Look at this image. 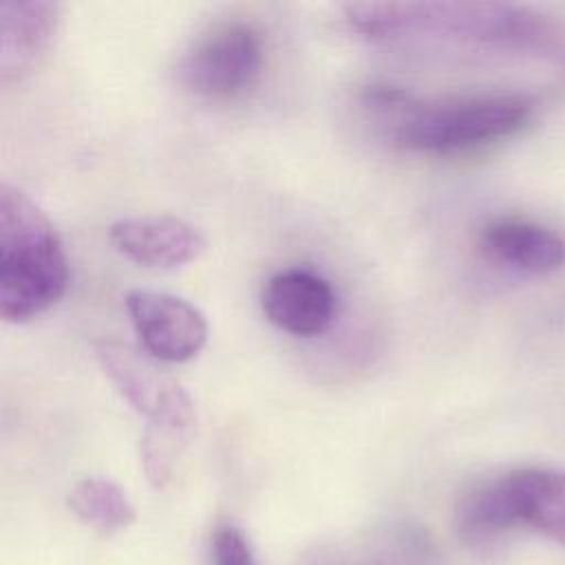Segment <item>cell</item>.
I'll use <instances>...</instances> for the list:
<instances>
[{"mask_svg":"<svg viewBox=\"0 0 565 565\" xmlns=\"http://www.w3.org/2000/svg\"><path fill=\"white\" fill-rule=\"evenodd\" d=\"M353 31L373 42H441L505 51H558L565 33L545 13L508 2H349Z\"/></svg>","mask_w":565,"mask_h":565,"instance_id":"obj_1","label":"cell"},{"mask_svg":"<svg viewBox=\"0 0 565 565\" xmlns=\"http://www.w3.org/2000/svg\"><path fill=\"white\" fill-rule=\"evenodd\" d=\"M68 287V258L49 216L15 185L0 183V316L29 322Z\"/></svg>","mask_w":565,"mask_h":565,"instance_id":"obj_2","label":"cell"},{"mask_svg":"<svg viewBox=\"0 0 565 565\" xmlns=\"http://www.w3.org/2000/svg\"><path fill=\"white\" fill-rule=\"evenodd\" d=\"M397 110H404V117L393 128L395 146L413 152L452 154L521 132L532 121L536 106L527 95L519 93L441 102H417L408 95Z\"/></svg>","mask_w":565,"mask_h":565,"instance_id":"obj_3","label":"cell"},{"mask_svg":"<svg viewBox=\"0 0 565 565\" xmlns=\"http://www.w3.org/2000/svg\"><path fill=\"white\" fill-rule=\"evenodd\" d=\"M457 525L472 541L530 527L565 545V470L523 466L475 486L459 501Z\"/></svg>","mask_w":565,"mask_h":565,"instance_id":"obj_4","label":"cell"},{"mask_svg":"<svg viewBox=\"0 0 565 565\" xmlns=\"http://www.w3.org/2000/svg\"><path fill=\"white\" fill-rule=\"evenodd\" d=\"M93 353L117 393L146 419V433L188 444L196 428V406L174 375L117 340H97Z\"/></svg>","mask_w":565,"mask_h":565,"instance_id":"obj_5","label":"cell"},{"mask_svg":"<svg viewBox=\"0 0 565 565\" xmlns=\"http://www.w3.org/2000/svg\"><path fill=\"white\" fill-rule=\"evenodd\" d=\"M263 40L249 24H225L201 38L181 60L183 86L201 97L227 99L245 93L260 75Z\"/></svg>","mask_w":565,"mask_h":565,"instance_id":"obj_6","label":"cell"},{"mask_svg":"<svg viewBox=\"0 0 565 565\" xmlns=\"http://www.w3.org/2000/svg\"><path fill=\"white\" fill-rule=\"evenodd\" d=\"M132 329L150 358L188 362L207 342V320L199 307L181 296L154 289H130L124 296Z\"/></svg>","mask_w":565,"mask_h":565,"instance_id":"obj_7","label":"cell"},{"mask_svg":"<svg viewBox=\"0 0 565 565\" xmlns=\"http://www.w3.org/2000/svg\"><path fill=\"white\" fill-rule=\"evenodd\" d=\"M115 249L146 269H174L201 258L203 232L185 218L170 214L126 216L108 227Z\"/></svg>","mask_w":565,"mask_h":565,"instance_id":"obj_8","label":"cell"},{"mask_svg":"<svg viewBox=\"0 0 565 565\" xmlns=\"http://www.w3.org/2000/svg\"><path fill=\"white\" fill-rule=\"evenodd\" d=\"M335 305V291L329 280L302 267L276 271L260 294V307L267 320L298 338L324 333L333 322Z\"/></svg>","mask_w":565,"mask_h":565,"instance_id":"obj_9","label":"cell"},{"mask_svg":"<svg viewBox=\"0 0 565 565\" xmlns=\"http://www.w3.org/2000/svg\"><path fill=\"white\" fill-rule=\"evenodd\" d=\"M479 247L497 265L525 276H550L565 267V238L547 225L519 216L486 223Z\"/></svg>","mask_w":565,"mask_h":565,"instance_id":"obj_10","label":"cell"},{"mask_svg":"<svg viewBox=\"0 0 565 565\" xmlns=\"http://www.w3.org/2000/svg\"><path fill=\"white\" fill-rule=\"evenodd\" d=\"M60 4L49 0L0 4V82L29 75L49 53L57 26Z\"/></svg>","mask_w":565,"mask_h":565,"instance_id":"obj_11","label":"cell"},{"mask_svg":"<svg viewBox=\"0 0 565 565\" xmlns=\"http://www.w3.org/2000/svg\"><path fill=\"white\" fill-rule=\"evenodd\" d=\"M71 512L99 534H115L128 527L137 512L128 494L110 479L86 477L68 494Z\"/></svg>","mask_w":565,"mask_h":565,"instance_id":"obj_12","label":"cell"},{"mask_svg":"<svg viewBox=\"0 0 565 565\" xmlns=\"http://www.w3.org/2000/svg\"><path fill=\"white\" fill-rule=\"evenodd\" d=\"M214 565H256L247 536L236 525H221L214 532Z\"/></svg>","mask_w":565,"mask_h":565,"instance_id":"obj_13","label":"cell"}]
</instances>
